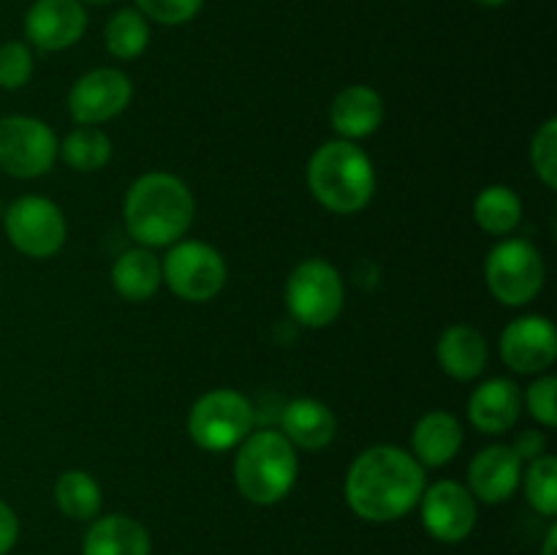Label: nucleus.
<instances>
[{"instance_id": "7c9ffc66", "label": "nucleus", "mask_w": 557, "mask_h": 555, "mask_svg": "<svg viewBox=\"0 0 557 555\" xmlns=\"http://www.w3.org/2000/svg\"><path fill=\"white\" fill-rule=\"evenodd\" d=\"M557 379L555 375H542L533 381L522 395V408H528L533 419L544 428H555L557 424Z\"/></svg>"}, {"instance_id": "2f4dec72", "label": "nucleus", "mask_w": 557, "mask_h": 555, "mask_svg": "<svg viewBox=\"0 0 557 555\" xmlns=\"http://www.w3.org/2000/svg\"><path fill=\"white\" fill-rule=\"evenodd\" d=\"M511 449L517 452V457H520L522 462H531L536 460V457L547 455V439H544V433H539V430H522Z\"/></svg>"}, {"instance_id": "9b49d317", "label": "nucleus", "mask_w": 557, "mask_h": 555, "mask_svg": "<svg viewBox=\"0 0 557 555\" xmlns=\"http://www.w3.org/2000/svg\"><path fill=\"white\" fill-rule=\"evenodd\" d=\"M419 506H422L424 528L438 542L457 544L471 536V531L476 528V498L460 482L441 479V482L430 484V488H424Z\"/></svg>"}, {"instance_id": "412c9836", "label": "nucleus", "mask_w": 557, "mask_h": 555, "mask_svg": "<svg viewBox=\"0 0 557 555\" xmlns=\"http://www.w3.org/2000/svg\"><path fill=\"white\" fill-rule=\"evenodd\" d=\"M438 365L446 375L457 381H471L487 368V341L468 324L446 326L438 337Z\"/></svg>"}, {"instance_id": "0eeeda50", "label": "nucleus", "mask_w": 557, "mask_h": 555, "mask_svg": "<svg viewBox=\"0 0 557 555\" xmlns=\"http://www.w3.org/2000/svg\"><path fill=\"white\" fill-rule=\"evenodd\" d=\"M346 303V286L326 259H305L286 281V308L294 321L310 330L330 326Z\"/></svg>"}, {"instance_id": "7ed1b4c3", "label": "nucleus", "mask_w": 557, "mask_h": 555, "mask_svg": "<svg viewBox=\"0 0 557 555\" xmlns=\"http://www.w3.org/2000/svg\"><path fill=\"white\" fill-rule=\"evenodd\" d=\"M308 188L313 199L330 212H362L375 194L373 161L354 141H326L310 156Z\"/></svg>"}, {"instance_id": "c9c22d12", "label": "nucleus", "mask_w": 557, "mask_h": 555, "mask_svg": "<svg viewBox=\"0 0 557 555\" xmlns=\"http://www.w3.org/2000/svg\"><path fill=\"white\" fill-rule=\"evenodd\" d=\"M82 5H109V3H117V0H79Z\"/></svg>"}, {"instance_id": "72a5a7b5", "label": "nucleus", "mask_w": 557, "mask_h": 555, "mask_svg": "<svg viewBox=\"0 0 557 555\" xmlns=\"http://www.w3.org/2000/svg\"><path fill=\"white\" fill-rule=\"evenodd\" d=\"M555 547H557V528L553 526V528H549L547 539H544V550H542V555H555Z\"/></svg>"}, {"instance_id": "4be33fe9", "label": "nucleus", "mask_w": 557, "mask_h": 555, "mask_svg": "<svg viewBox=\"0 0 557 555\" xmlns=\"http://www.w3.org/2000/svg\"><path fill=\"white\" fill-rule=\"evenodd\" d=\"M163 283L161 259L150 248H131L112 267V286L128 303H147Z\"/></svg>"}, {"instance_id": "aec40b11", "label": "nucleus", "mask_w": 557, "mask_h": 555, "mask_svg": "<svg viewBox=\"0 0 557 555\" xmlns=\"http://www.w3.org/2000/svg\"><path fill=\"white\" fill-rule=\"evenodd\" d=\"M147 528L128 515L98 517L85 533L82 555H150Z\"/></svg>"}, {"instance_id": "393cba45", "label": "nucleus", "mask_w": 557, "mask_h": 555, "mask_svg": "<svg viewBox=\"0 0 557 555\" xmlns=\"http://www.w3.org/2000/svg\"><path fill=\"white\" fill-rule=\"evenodd\" d=\"M103 44L117 60H136L150 47V22L136 9H120L103 27Z\"/></svg>"}, {"instance_id": "dca6fc26", "label": "nucleus", "mask_w": 557, "mask_h": 555, "mask_svg": "<svg viewBox=\"0 0 557 555\" xmlns=\"http://www.w3.org/2000/svg\"><path fill=\"white\" fill-rule=\"evenodd\" d=\"M384 98L368 85H348L335 96L330 107V123L346 141L368 139L384 123Z\"/></svg>"}, {"instance_id": "f8f14e48", "label": "nucleus", "mask_w": 557, "mask_h": 555, "mask_svg": "<svg viewBox=\"0 0 557 555\" xmlns=\"http://www.w3.org/2000/svg\"><path fill=\"white\" fill-rule=\"evenodd\" d=\"M134 98V85L120 69H92L74 82L69 112L76 125H101L114 120Z\"/></svg>"}, {"instance_id": "f03ea898", "label": "nucleus", "mask_w": 557, "mask_h": 555, "mask_svg": "<svg viewBox=\"0 0 557 555\" xmlns=\"http://www.w3.org/2000/svg\"><path fill=\"white\" fill-rule=\"evenodd\" d=\"M196 201L188 185L169 172H147L131 183L123 201L125 229L141 248H169L188 234Z\"/></svg>"}, {"instance_id": "423d86ee", "label": "nucleus", "mask_w": 557, "mask_h": 555, "mask_svg": "<svg viewBox=\"0 0 557 555\" xmlns=\"http://www.w3.org/2000/svg\"><path fill=\"white\" fill-rule=\"evenodd\" d=\"M253 433V406L237 390H212L194 403L188 435L205 452H228Z\"/></svg>"}, {"instance_id": "ddd939ff", "label": "nucleus", "mask_w": 557, "mask_h": 555, "mask_svg": "<svg viewBox=\"0 0 557 555\" xmlns=\"http://www.w3.org/2000/svg\"><path fill=\"white\" fill-rule=\"evenodd\" d=\"M87 30V9L79 0H33L25 14L27 47L63 52Z\"/></svg>"}, {"instance_id": "6ab92c4d", "label": "nucleus", "mask_w": 557, "mask_h": 555, "mask_svg": "<svg viewBox=\"0 0 557 555\" xmlns=\"http://www.w3.org/2000/svg\"><path fill=\"white\" fill-rule=\"evenodd\" d=\"M462 446V424L449 411H430L411 433V455L422 468H441L457 457Z\"/></svg>"}, {"instance_id": "a878e982", "label": "nucleus", "mask_w": 557, "mask_h": 555, "mask_svg": "<svg viewBox=\"0 0 557 555\" xmlns=\"http://www.w3.org/2000/svg\"><path fill=\"white\" fill-rule=\"evenodd\" d=\"M60 156L76 172H98L112 158V141L98 125H76L60 145Z\"/></svg>"}, {"instance_id": "2eb2a0df", "label": "nucleus", "mask_w": 557, "mask_h": 555, "mask_svg": "<svg viewBox=\"0 0 557 555\" xmlns=\"http://www.w3.org/2000/svg\"><path fill=\"white\" fill-rule=\"evenodd\" d=\"M525 462L506 444L484 446L468 466V490L482 504H504L522 482Z\"/></svg>"}, {"instance_id": "c756f323", "label": "nucleus", "mask_w": 557, "mask_h": 555, "mask_svg": "<svg viewBox=\"0 0 557 555\" xmlns=\"http://www.w3.org/2000/svg\"><path fill=\"white\" fill-rule=\"evenodd\" d=\"M134 9L141 11L147 22H158L166 27L185 25L205 9V0H134Z\"/></svg>"}, {"instance_id": "cd10ccee", "label": "nucleus", "mask_w": 557, "mask_h": 555, "mask_svg": "<svg viewBox=\"0 0 557 555\" xmlns=\"http://www.w3.org/2000/svg\"><path fill=\"white\" fill-rule=\"evenodd\" d=\"M531 166L549 190L557 188V120L549 118L539 125L531 141Z\"/></svg>"}, {"instance_id": "f704fd0d", "label": "nucleus", "mask_w": 557, "mask_h": 555, "mask_svg": "<svg viewBox=\"0 0 557 555\" xmlns=\"http://www.w3.org/2000/svg\"><path fill=\"white\" fill-rule=\"evenodd\" d=\"M473 3H479L482 9H498V5L509 3V0H473Z\"/></svg>"}, {"instance_id": "20e7f679", "label": "nucleus", "mask_w": 557, "mask_h": 555, "mask_svg": "<svg viewBox=\"0 0 557 555\" xmlns=\"http://www.w3.org/2000/svg\"><path fill=\"white\" fill-rule=\"evenodd\" d=\"M297 449L281 430H259L239 444L234 460V484L256 506H272L292 493L297 482Z\"/></svg>"}, {"instance_id": "1a4fd4ad", "label": "nucleus", "mask_w": 557, "mask_h": 555, "mask_svg": "<svg viewBox=\"0 0 557 555\" xmlns=\"http://www.w3.org/2000/svg\"><path fill=\"white\" fill-rule=\"evenodd\" d=\"M58 136L44 120L27 114L0 118V172L16 180H36L58 161Z\"/></svg>"}, {"instance_id": "a211bd4d", "label": "nucleus", "mask_w": 557, "mask_h": 555, "mask_svg": "<svg viewBox=\"0 0 557 555\" xmlns=\"http://www.w3.org/2000/svg\"><path fill=\"white\" fill-rule=\"evenodd\" d=\"M281 433L294 449L321 452L335 441L337 417L326 403L315 397H297L283 408Z\"/></svg>"}, {"instance_id": "bb28decb", "label": "nucleus", "mask_w": 557, "mask_h": 555, "mask_svg": "<svg viewBox=\"0 0 557 555\" xmlns=\"http://www.w3.org/2000/svg\"><path fill=\"white\" fill-rule=\"evenodd\" d=\"M528 504L544 517L557 515V460L553 455H542L522 468Z\"/></svg>"}, {"instance_id": "9d476101", "label": "nucleus", "mask_w": 557, "mask_h": 555, "mask_svg": "<svg viewBox=\"0 0 557 555\" xmlns=\"http://www.w3.org/2000/svg\"><path fill=\"white\" fill-rule=\"evenodd\" d=\"M3 229L9 243L30 259L54 256L63 248L65 234H69L63 210L47 196L33 194L11 201L3 215Z\"/></svg>"}, {"instance_id": "39448f33", "label": "nucleus", "mask_w": 557, "mask_h": 555, "mask_svg": "<svg viewBox=\"0 0 557 555\" xmlns=\"http://www.w3.org/2000/svg\"><path fill=\"white\" fill-rule=\"evenodd\" d=\"M547 267L536 245L528 239H500L484 261V281L500 305L522 308L542 294Z\"/></svg>"}, {"instance_id": "5701e85b", "label": "nucleus", "mask_w": 557, "mask_h": 555, "mask_svg": "<svg viewBox=\"0 0 557 555\" xmlns=\"http://www.w3.org/2000/svg\"><path fill=\"white\" fill-rule=\"evenodd\" d=\"M473 218L479 229L493 237H506L522 221V199L509 185H487L473 201Z\"/></svg>"}, {"instance_id": "c85d7f7f", "label": "nucleus", "mask_w": 557, "mask_h": 555, "mask_svg": "<svg viewBox=\"0 0 557 555\" xmlns=\"http://www.w3.org/2000/svg\"><path fill=\"white\" fill-rule=\"evenodd\" d=\"M33 76V52L25 41L0 44V87L22 90Z\"/></svg>"}, {"instance_id": "6e6552de", "label": "nucleus", "mask_w": 557, "mask_h": 555, "mask_svg": "<svg viewBox=\"0 0 557 555\" xmlns=\"http://www.w3.org/2000/svg\"><path fill=\"white\" fill-rule=\"evenodd\" d=\"M163 283L174 297L185 303H210L223 292L228 267L221 250L201 239H180L169 245L166 259L161 261Z\"/></svg>"}, {"instance_id": "f3484780", "label": "nucleus", "mask_w": 557, "mask_h": 555, "mask_svg": "<svg viewBox=\"0 0 557 555\" xmlns=\"http://www.w3.org/2000/svg\"><path fill=\"white\" fill-rule=\"evenodd\" d=\"M522 414V392L511 379H490L473 390L468 417L479 433H509Z\"/></svg>"}, {"instance_id": "f257e3e1", "label": "nucleus", "mask_w": 557, "mask_h": 555, "mask_svg": "<svg viewBox=\"0 0 557 555\" xmlns=\"http://www.w3.org/2000/svg\"><path fill=\"white\" fill-rule=\"evenodd\" d=\"M424 468L411 452L395 444L364 449L346 473V501L357 517L368 522H392L419 506Z\"/></svg>"}, {"instance_id": "b1692460", "label": "nucleus", "mask_w": 557, "mask_h": 555, "mask_svg": "<svg viewBox=\"0 0 557 555\" xmlns=\"http://www.w3.org/2000/svg\"><path fill=\"white\" fill-rule=\"evenodd\" d=\"M54 504H58V509L63 511L69 520H96L103 504L101 484H98L87 471L71 468V471L60 473L58 482H54Z\"/></svg>"}, {"instance_id": "4468645a", "label": "nucleus", "mask_w": 557, "mask_h": 555, "mask_svg": "<svg viewBox=\"0 0 557 555\" xmlns=\"http://www.w3.org/2000/svg\"><path fill=\"white\" fill-rule=\"evenodd\" d=\"M500 357L515 373H544L557 357V332L547 316H522L500 335Z\"/></svg>"}, {"instance_id": "473e14b6", "label": "nucleus", "mask_w": 557, "mask_h": 555, "mask_svg": "<svg viewBox=\"0 0 557 555\" xmlns=\"http://www.w3.org/2000/svg\"><path fill=\"white\" fill-rule=\"evenodd\" d=\"M16 539H20V520H16L14 509L0 498V555H9Z\"/></svg>"}]
</instances>
